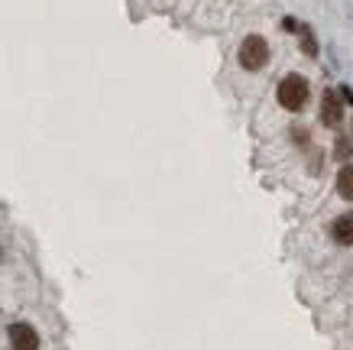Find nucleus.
<instances>
[{"mask_svg":"<svg viewBox=\"0 0 353 350\" xmlns=\"http://www.w3.org/2000/svg\"><path fill=\"white\" fill-rule=\"evenodd\" d=\"M308 95H311V88H308V78L305 75H285L282 81H279V104L285 107V110H301V107L308 104Z\"/></svg>","mask_w":353,"mask_h":350,"instance_id":"1","label":"nucleus"},{"mask_svg":"<svg viewBox=\"0 0 353 350\" xmlns=\"http://www.w3.org/2000/svg\"><path fill=\"white\" fill-rule=\"evenodd\" d=\"M236 55H240V65H243L246 72H259L269 62V43L259 32H250L243 43H240V52Z\"/></svg>","mask_w":353,"mask_h":350,"instance_id":"2","label":"nucleus"},{"mask_svg":"<svg viewBox=\"0 0 353 350\" xmlns=\"http://www.w3.org/2000/svg\"><path fill=\"white\" fill-rule=\"evenodd\" d=\"M7 338H10L13 350H39V331L26 321H13L7 328Z\"/></svg>","mask_w":353,"mask_h":350,"instance_id":"3","label":"nucleus"},{"mask_svg":"<svg viewBox=\"0 0 353 350\" xmlns=\"http://www.w3.org/2000/svg\"><path fill=\"white\" fill-rule=\"evenodd\" d=\"M343 97L337 91H324L321 95V124L324 127H341L343 124Z\"/></svg>","mask_w":353,"mask_h":350,"instance_id":"4","label":"nucleus"},{"mask_svg":"<svg viewBox=\"0 0 353 350\" xmlns=\"http://www.w3.org/2000/svg\"><path fill=\"white\" fill-rule=\"evenodd\" d=\"M331 237L343 246L353 244V214H341V217L331 224Z\"/></svg>","mask_w":353,"mask_h":350,"instance_id":"5","label":"nucleus"},{"mask_svg":"<svg viewBox=\"0 0 353 350\" xmlns=\"http://www.w3.org/2000/svg\"><path fill=\"white\" fill-rule=\"evenodd\" d=\"M337 195L343 202H353V162H343L337 172Z\"/></svg>","mask_w":353,"mask_h":350,"instance_id":"6","label":"nucleus"},{"mask_svg":"<svg viewBox=\"0 0 353 350\" xmlns=\"http://www.w3.org/2000/svg\"><path fill=\"white\" fill-rule=\"evenodd\" d=\"M301 32V49H305V55L308 59H314L318 55V43H314V32H311V26H299Z\"/></svg>","mask_w":353,"mask_h":350,"instance_id":"7","label":"nucleus"},{"mask_svg":"<svg viewBox=\"0 0 353 350\" xmlns=\"http://www.w3.org/2000/svg\"><path fill=\"white\" fill-rule=\"evenodd\" d=\"M350 139H347V137H337V139H334V156H337V159H341V162H347V159H350Z\"/></svg>","mask_w":353,"mask_h":350,"instance_id":"8","label":"nucleus"},{"mask_svg":"<svg viewBox=\"0 0 353 350\" xmlns=\"http://www.w3.org/2000/svg\"><path fill=\"white\" fill-rule=\"evenodd\" d=\"M299 26H301V23H295L292 17H285V20H282V30H285V32H299Z\"/></svg>","mask_w":353,"mask_h":350,"instance_id":"9","label":"nucleus"},{"mask_svg":"<svg viewBox=\"0 0 353 350\" xmlns=\"http://www.w3.org/2000/svg\"><path fill=\"white\" fill-rule=\"evenodd\" d=\"M341 97H343V101H347V104H353V91H350V88H343V91H341Z\"/></svg>","mask_w":353,"mask_h":350,"instance_id":"10","label":"nucleus"}]
</instances>
